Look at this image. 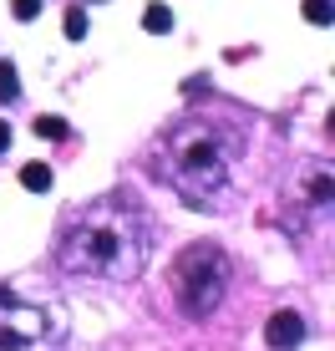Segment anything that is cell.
I'll return each mask as SVG.
<instances>
[{"label":"cell","instance_id":"obj_7","mask_svg":"<svg viewBox=\"0 0 335 351\" xmlns=\"http://www.w3.org/2000/svg\"><path fill=\"white\" fill-rule=\"evenodd\" d=\"M21 189L46 193V189H51V163H26V168H21Z\"/></svg>","mask_w":335,"mask_h":351},{"label":"cell","instance_id":"obj_4","mask_svg":"<svg viewBox=\"0 0 335 351\" xmlns=\"http://www.w3.org/2000/svg\"><path fill=\"white\" fill-rule=\"evenodd\" d=\"M62 341H66L62 311L0 285V351H56Z\"/></svg>","mask_w":335,"mask_h":351},{"label":"cell","instance_id":"obj_1","mask_svg":"<svg viewBox=\"0 0 335 351\" xmlns=\"http://www.w3.org/2000/svg\"><path fill=\"white\" fill-rule=\"evenodd\" d=\"M244 158V132L213 112H183L173 117L148 148V173L168 184L188 209L224 214L239 199L234 173Z\"/></svg>","mask_w":335,"mask_h":351},{"label":"cell","instance_id":"obj_8","mask_svg":"<svg viewBox=\"0 0 335 351\" xmlns=\"http://www.w3.org/2000/svg\"><path fill=\"white\" fill-rule=\"evenodd\" d=\"M305 21H310V26H330L335 5H330V0H305Z\"/></svg>","mask_w":335,"mask_h":351},{"label":"cell","instance_id":"obj_5","mask_svg":"<svg viewBox=\"0 0 335 351\" xmlns=\"http://www.w3.org/2000/svg\"><path fill=\"white\" fill-rule=\"evenodd\" d=\"M265 341H269V351H295L305 341V316L300 311H274L265 326Z\"/></svg>","mask_w":335,"mask_h":351},{"label":"cell","instance_id":"obj_3","mask_svg":"<svg viewBox=\"0 0 335 351\" xmlns=\"http://www.w3.org/2000/svg\"><path fill=\"white\" fill-rule=\"evenodd\" d=\"M168 285H173V300L188 321H209L229 295V255L213 239H198V245L178 250Z\"/></svg>","mask_w":335,"mask_h":351},{"label":"cell","instance_id":"obj_13","mask_svg":"<svg viewBox=\"0 0 335 351\" xmlns=\"http://www.w3.org/2000/svg\"><path fill=\"white\" fill-rule=\"evenodd\" d=\"M5 148H10V123L0 117V153H5Z\"/></svg>","mask_w":335,"mask_h":351},{"label":"cell","instance_id":"obj_2","mask_svg":"<svg viewBox=\"0 0 335 351\" xmlns=\"http://www.w3.org/2000/svg\"><path fill=\"white\" fill-rule=\"evenodd\" d=\"M152 250V214L133 189H112L77 204L56 234V270L77 280H133Z\"/></svg>","mask_w":335,"mask_h":351},{"label":"cell","instance_id":"obj_9","mask_svg":"<svg viewBox=\"0 0 335 351\" xmlns=\"http://www.w3.org/2000/svg\"><path fill=\"white\" fill-rule=\"evenodd\" d=\"M16 97H21V77L10 62H0V102H16Z\"/></svg>","mask_w":335,"mask_h":351},{"label":"cell","instance_id":"obj_11","mask_svg":"<svg viewBox=\"0 0 335 351\" xmlns=\"http://www.w3.org/2000/svg\"><path fill=\"white\" fill-rule=\"evenodd\" d=\"M36 132H41V138H51V143H62V138H66V123H62V117H36Z\"/></svg>","mask_w":335,"mask_h":351},{"label":"cell","instance_id":"obj_6","mask_svg":"<svg viewBox=\"0 0 335 351\" xmlns=\"http://www.w3.org/2000/svg\"><path fill=\"white\" fill-rule=\"evenodd\" d=\"M142 31H152V36H168V31H173V10H168L163 0H152V5L142 10Z\"/></svg>","mask_w":335,"mask_h":351},{"label":"cell","instance_id":"obj_12","mask_svg":"<svg viewBox=\"0 0 335 351\" xmlns=\"http://www.w3.org/2000/svg\"><path fill=\"white\" fill-rule=\"evenodd\" d=\"M16 16L21 21H36V16H41V0H16Z\"/></svg>","mask_w":335,"mask_h":351},{"label":"cell","instance_id":"obj_10","mask_svg":"<svg viewBox=\"0 0 335 351\" xmlns=\"http://www.w3.org/2000/svg\"><path fill=\"white\" fill-rule=\"evenodd\" d=\"M66 36H71V41H81V36H87V10H81V5L66 10Z\"/></svg>","mask_w":335,"mask_h":351}]
</instances>
